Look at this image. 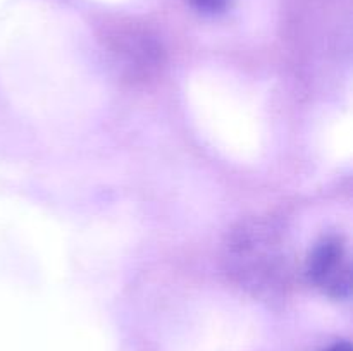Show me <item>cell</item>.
<instances>
[{
    "label": "cell",
    "instance_id": "obj_1",
    "mask_svg": "<svg viewBox=\"0 0 353 351\" xmlns=\"http://www.w3.org/2000/svg\"><path fill=\"white\" fill-rule=\"evenodd\" d=\"M307 274L324 292L347 298L350 295V265L343 241L331 236L317 243L307 262Z\"/></svg>",
    "mask_w": 353,
    "mask_h": 351
},
{
    "label": "cell",
    "instance_id": "obj_2",
    "mask_svg": "<svg viewBox=\"0 0 353 351\" xmlns=\"http://www.w3.org/2000/svg\"><path fill=\"white\" fill-rule=\"evenodd\" d=\"M190 6L203 14H221L226 10L230 0H188Z\"/></svg>",
    "mask_w": 353,
    "mask_h": 351
},
{
    "label": "cell",
    "instance_id": "obj_3",
    "mask_svg": "<svg viewBox=\"0 0 353 351\" xmlns=\"http://www.w3.org/2000/svg\"><path fill=\"white\" fill-rule=\"evenodd\" d=\"M323 351H352V344L350 343H336Z\"/></svg>",
    "mask_w": 353,
    "mask_h": 351
}]
</instances>
